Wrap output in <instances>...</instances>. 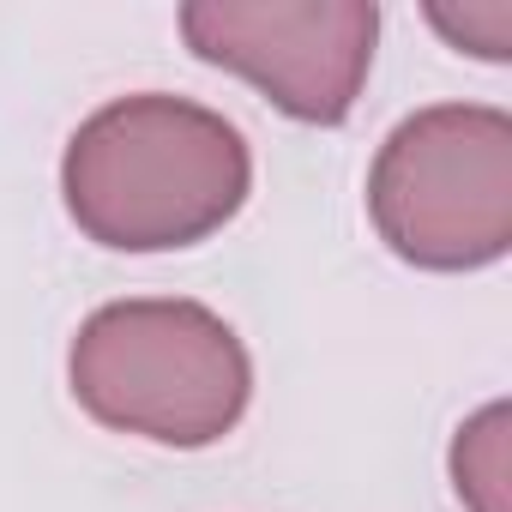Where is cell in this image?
<instances>
[{
  "instance_id": "6da1fadb",
  "label": "cell",
  "mask_w": 512,
  "mask_h": 512,
  "mask_svg": "<svg viewBox=\"0 0 512 512\" xmlns=\"http://www.w3.org/2000/svg\"><path fill=\"white\" fill-rule=\"evenodd\" d=\"M247 139L187 97H121L97 109L61 163L73 223L121 253L193 247L247 199Z\"/></svg>"
},
{
  "instance_id": "3957f363",
  "label": "cell",
  "mask_w": 512,
  "mask_h": 512,
  "mask_svg": "<svg viewBox=\"0 0 512 512\" xmlns=\"http://www.w3.org/2000/svg\"><path fill=\"white\" fill-rule=\"evenodd\" d=\"M380 241L422 272H476L512 247V121L476 103L410 115L374 157Z\"/></svg>"
},
{
  "instance_id": "5b68a950",
  "label": "cell",
  "mask_w": 512,
  "mask_h": 512,
  "mask_svg": "<svg viewBox=\"0 0 512 512\" xmlns=\"http://www.w3.org/2000/svg\"><path fill=\"white\" fill-rule=\"evenodd\" d=\"M452 476L470 512H506V404H488L458 428Z\"/></svg>"
},
{
  "instance_id": "7a4b0ae2",
  "label": "cell",
  "mask_w": 512,
  "mask_h": 512,
  "mask_svg": "<svg viewBox=\"0 0 512 512\" xmlns=\"http://www.w3.org/2000/svg\"><path fill=\"white\" fill-rule=\"evenodd\" d=\"M253 392L241 338L199 302H115L73 338V398L157 446L223 440Z\"/></svg>"
},
{
  "instance_id": "277c9868",
  "label": "cell",
  "mask_w": 512,
  "mask_h": 512,
  "mask_svg": "<svg viewBox=\"0 0 512 512\" xmlns=\"http://www.w3.org/2000/svg\"><path fill=\"white\" fill-rule=\"evenodd\" d=\"M181 37L199 61L260 85L284 115L338 127L368 79L380 7L374 0H193Z\"/></svg>"
},
{
  "instance_id": "8992f818",
  "label": "cell",
  "mask_w": 512,
  "mask_h": 512,
  "mask_svg": "<svg viewBox=\"0 0 512 512\" xmlns=\"http://www.w3.org/2000/svg\"><path fill=\"white\" fill-rule=\"evenodd\" d=\"M428 25L452 43L470 49L482 61H506L512 55V0H464V7H428Z\"/></svg>"
}]
</instances>
